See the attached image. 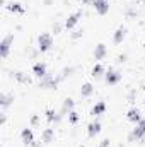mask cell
Returning <instances> with one entry per match:
<instances>
[{"instance_id":"6da1fadb","label":"cell","mask_w":145,"mask_h":147,"mask_svg":"<svg viewBox=\"0 0 145 147\" xmlns=\"http://www.w3.org/2000/svg\"><path fill=\"white\" fill-rule=\"evenodd\" d=\"M53 46V36L50 33H41L38 36V48L39 51H48Z\"/></svg>"},{"instance_id":"7a4b0ae2","label":"cell","mask_w":145,"mask_h":147,"mask_svg":"<svg viewBox=\"0 0 145 147\" xmlns=\"http://www.w3.org/2000/svg\"><path fill=\"white\" fill-rule=\"evenodd\" d=\"M60 80H62L60 75H58V77H51V75L48 74L46 77L39 79V87H43V89H56V86H58Z\"/></svg>"},{"instance_id":"3957f363","label":"cell","mask_w":145,"mask_h":147,"mask_svg":"<svg viewBox=\"0 0 145 147\" xmlns=\"http://www.w3.org/2000/svg\"><path fill=\"white\" fill-rule=\"evenodd\" d=\"M12 41H14V34H7V36L2 38V41H0V57L2 58H7V55L10 51Z\"/></svg>"},{"instance_id":"277c9868","label":"cell","mask_w":145,"mask_h":147,"mask_svg":"<svg viewBox=\"0 0 145 147\" xmlns=\"http://www.w3.org/2000/svg\"><path fill=\"white\" fill-rule=\"evenodd\" d=\"M119 80H121V72H118L113 67H109V70L106 72V84L113 86V84H118Z\"/></svg>"},{"instance_id":"5b68a950","label":"cell","mask_w":145,"mask_h":147,"mask_svg":"<svg viewBox=\"0 0 145 147\" xmlns=\"http://www.w3.org/2000/svg\"><path fill=\"white\" fill-rule=\"evenodd\" d=\"M92 7L96 9V12H97L99 16H104V14L109 12V0H96V2L92 3Z\"/></svg>"},{"instance_id":"8992f818","label":"cell","mask_w":145,"mask_h":147,"mask_svg":"<svg viewBox=\"0 0 145 147\" xmlns=\"http://www.w3.org/2000/svg\"><path fill=\"white\" fill-rule=\"evenodd\" d=\"M80 17H82V10H77V12H73L72 16H68V19L65 21V28H67V29H73V28L79 24Z\"/></svg>"},{"instance_id":"52a82bcc","label":"cell","mask_w":145,"mask_h":147,"mask_svg":"<svg viewBox=\"0 0 145 147\" xmlns=\"http://www.w3.org/2000/svg\"><path fill=\"white\" fill-rule=\"evenodd\" d=\"M33 74L36 75L38 79H43V77L48 75V69H46V65L43 62H38V63L33 65Z\"/></svg>"},{"instance_id":"ba28073f","label":"cell","mask_w":145,"mask_h":147,"mask_svg":"<svg viewBox=\"0 0 145 147\" xmlns=\"http://www.w3.org/2000/svg\"><path fill=\"white\" fill-rule=\"evenodd\" d=\"M99 132H101V123H99L97 120H94V121H91V123L87 125V135H89V137H96Z\"/></svg>"},{"instance_id":"9c48e42d","label":"cell","mask_w":145,"mask_h":147,"mask_svg":"<svg viewBox=\"0 0 145 147\" xmlns=\"http://www.w3.org/2000/svg\"><path fill=\"white\" fill-rule=\"evenodd\" d=\"M144 137H145V132L137 125V127L132 130V134L128 135V140H130V142H133V140H144Z\"/></svg>"},{"instance_id":"30bf717a","label":"cell","mask_w":145,"mask_h":147,"mask_svg":"<svg viewBox=\"0 0 145 147\" xmlns=\"http://www.w3.org/2000/svg\"><path fill=\"white\" fill-rule=\"evenodd\" d=\"M125 36H126V28H125V26H119V28L114 31V34H113V41H114L116 45H119V43H123Z\"/></svg>"},{"instance_id":"8fae6325","label":"cell","mask_w":145,"mask_h":147,"mask_svg":"<svg viewBox=\"0 0 145 147\" xmlns=\"http://www.w3.org/2000/svg\"><path fill=\"white\" fill-rule=\"evenodd\" d=\"M21 139L26 146H31V142H34V135H33V130L31 128H24L21 132Z\"/></svg>"},{"instance_id":"7c38bea8","label":"cell","mask_w":145,"mask_h":147,"mask_svg":"<svg viewBox=\"0 0 145 147\" xmlns=\"http://www.w3.org/2000/svg\"><path fill=\"white\" fill-rule=\"evenodd\" d=\"M106 53H108L106 45H104V43H99V45L96 46V50H94V58H96V60H103V58L106 57Z\"/></svg>"},{"instance_id":"4fadbf2b","label":"cell","mask_w":145,"mask_h":147,"mask_svg":"<svg viewBox=\"0 0 145 147\" xmlns=\"http://www.w3.org/2000/svg\"><path fill=\"white\" fill-rule=\"evenodd\" d=\"M126 118H128L130 121H133V123H138V121L142 120L140 110H138V108H132V110H128V113H126Z\"/></svg>"},{"instance_id":"5bb4252c","label":"cell","mask_w":145,"mask_h":147,"mask_svg":"<svg viewBox=\"0 0 145 147\" xmlns=\"http://www.w3.org/2000/svg\"><path fill=\"white\" fill-rule=\"evenodd\" d=\"M53 137H55L53 128H44V130H43V134H41V142L50 144V142H53Z\"/></svg>"},{"instance_id":"9a60e30c","label":"cell","mask_w":145,"mask_h":147,"mask_svg":"<svg viewBox=\"0 0 145 147\" xmlns=\"http://www.w3.org/2000/svg\"><path fill=\"white\" fill-rule=\"evenodd\" d=\"M46 120L50 121V123H58L60 120H62V115H58L55 110H46Z\"/></svg>"},{"instance_id":"2e32d148","label":"cell","mask_w":145,"mask_h":147,"mask_svg":"<svg viewBox=\"0 0 145 147\" xmlns=\"http://www.w3.org/2000/svg\"><path fill=\"white\" fill-rule=\"evenodd\" d=\"M12 101H14V96L12 94H5V92L0 94V106L2 108H9L12 105Z\"/></svg>"},{"instance_id":"e0dca14e","label":"cell","mask_w":145,"mask_h":147,"mask_svg":"<svg viewBox=\"0 0 145 147\" xmlns=\"http://www.w3.org/2000/svg\"><path fill=\"white\" fill-rule=\"evenodd\" d=\"M104 111H106V103H104V101H99V103H96V105L92 106V110H91V115L97 116V115H103Z\"/></svg>"},{"instance_id":"ac0fdd59","label":"cell","mask_w":145,"mask_h":147,"mask_svg":"<svg viewBox=\"0 0 145 147\" xmlns=\"http://www.w3.org/2000/svg\"><path fill=\"white\" fill-rule=\"evenodd\" d=\"M7 9H9L10 12H14V14H24V7H22L19 2H10V3H7Z\"/></svg>"},{"instance_id":"d6986e66","label":"cell","mask_w":145,"mask_h":147,"mask_svg":"<svg viewBox=\"0 0 145 147\" xmlns=\"http://www.w3.org/2000/svg\"><path fill=\"white\" fill-rule=\"evenodd\" d=\"M92 92H94V87H92L91 82H85V84L80 87V96H82V98H89Z\"/></svg>"},{"instance_id":"ffe728a7","label":"cell","mask_w":145,"mask_h":147,"mask_svg":"<svg viewBox=\"0 0 145 147\" xmlns=\"http://www.w3.org/2000/svg\"><path fill=\"white\" fill-rule=\"evenodd\" d=\"M73 105H75V101H73L72 98H67L63 101V106H62V115H67V113L73 111Z\"/></svg>"},{"instance_id":"44dd1931","label":"cell","mask_w":145,"mask_h":147,"mask_svg":"<svg viewBox=\"0 0 145 147\" xmlns=\"http://www.w3.org/2000/svg\"><path fill=\"white\" fill-rule=\"evenodd\" d=\"M14 77H15V80H19L21 84H31V79H29L24 72H15Z\"/></svg>"},{"instance_id":"7402d4cb","label":"cell","mask_w":145,"mask_h":147,"mask_svg":"<svg viewBox=\"0 0 145 147\" xmlns=\"http://www.w3.org/2000/svg\"><path fill=\"white\" fill-rule=\"evenodd\" d=\"M103 74H104V67H103L101 63H96V65L92 67V75H94V77H101Z\"/></svg>"},{"instance_id":"603a6c76","label":"cell","mask_w":145,"mask_h":147,"mask_svg":"<svg viewBox=\"0 0 145 147\" xmlns=\"http://www.w3.org/2000/svg\"><path fill=\"white\" fill-rule=\"evenodd\" d=\"M73 70H75L73 67H65V69L62 70V75H60V77H62V80H63V79H67V77H70V75L73 74Z\"/></svg>"},{"instance_id":"cb8c5ba5","label":"cell","mask_w":145,"mask_h":147,"mask_svg":"<svg viewBox=\"0 0 145 147\" xmlns=\"http://www.w3.org/2000/svg\"><path fill=\"white\" fill-rule=\"evenodd\" d=\"M68 121H70L72 125H75V123L79 121V115H77L75 111H70V113H68Z\"/></svg>"},{"instance_id":"d4e9b609","label":"cell","mask_w":145,"mask_h":147,"mask_svg":"<svg viewBox=\"0 0 145 147\" xmlns=\"http://www.w3.org/2000/svg\"><path fill=\"white\" fill-rule=\"evenodd\" d=\"M82 33H84L82 29H79V31H75V33L72 34V39H79V38L82 36Z\"/></svg>"},{"instance_id":"484cf974","label":"cell","mask_w":145,"mask_h":147,"mask_svg":"<svg viewBox=\"0 0 145 147\" xmlns=\"http://www.w3.org/2000/svg\"><path fill=\"white\" fill-rule=\"evenodd\" d=\"M60 29H62V26H60L58 22H56V24H53V33H55V34H58V33H60Z\"/></svg>"},{"instance_id":"4316f807","label":"cell","mask_w":145,"mask_h":147,"mask_svg":"<svg viewBox=\"0 0 145 147\" xmlns=\"http://www.w3.org/2000/svg\"><path fill=\"white\" fill-rule=\"evenodd\" d=\"M38 121H39V116L38 115H33L31 116V125H38Z\"/></svg>"},{"instance_id":"83f0119b","label":"cell","mask_w":145,"mask_h":147,"mask_svg":"<svg viewBox=\"0 0 145 147\" xmlns=\"http://www.w3.org/2000/svg\"><path fill=\"white\" fill-rule=\"evenodd\" d=\"M111 146V142H109V139H104L101 144H99V147H109Z\"/></svg>"},{"instance_id":"f1b7e54d","label":"cell","mask_w":145,"mask_h":147,"mask_svg":"<svg viewBox=\"0 0 145 147\" xmlns=\"http://www.w3.org/2000/svg\"><path fill=\"white\" fill-rule=\"evenodd\" d=\"M137 125H138V127H140V128H142V130L145 132V118H142V120H140V121H138Z\"/></svg>"},{"instance_id":"f546056e","label":"cell","mask_w":145,"mask_h":147,"mask_svg":"<svg viewBox=\"0 0 145 147\" xmlns=\"http://www.w3.org/2000/svg\"><path fill=\"white\" fill-rule=\"evenodd\" d=\"M118 62H119V63L126 62V55H119V57H118Z\"/></svg>"},{"instance_id":"4dcf8cb0","label":"cell","mask_w":145,"mask_h":147,"mask_svg":"<svg viewBox=\"0 0 145 147\" xmlns=\"http://www.w3.org/2000/svg\"><path fill=\"white\" fill-rule=\"evenodd\" d=\"M29 147H43V146H41V142H31Z\"/></svg>"},{"instance_id":"1f68e13d","label":"cell","mask_w":145,"mask_h":147,"mask_svg":"<svg viewBox=\"0 0 145 147\" xmlns=\"http://www.w3.org/2000/svg\"><path fill=\"white\" fill-rule=\"evenodd\" d=\"M133 98H135V91H132V92H130V96H128V99H130V101H133Z\"/></svg>"},{"instance_id":"d6a6232c","label":"cell","mask_w":145,"mask_h":147,"mask_svg":"<svg viewBox=\"0 0 145 147\" xmlns=\"http://www.w3.org/2000/svg\"><path fill=\"white\" fill-rule=\"evenodd\" d=\"M5 121H7V116H5V115H2V118H0V123H2V125H3V123H5Z\"/></svg>"},{"instance_id":"836d02e7","label":"cell","mask_w":145,"mask_h":147,"mask_svg":"<svg viewBox=\"0 0 145 147\" xmlns=\"http://www.w3.org/2000/svg\"><path fill=\"white\" fill-rule=\"evenodd\" d=\"M94 2H96V0H85V3H91V5H92Z\"/></svg>"},{"instance_id":"e575fe53","label":"cell","mask_w":145,"mask_h":147,"mask_svg":"<svg viewBox=\"0 0 145 147\" xmlns=\"http://www.w3.org/2000/svg\"><path fill=\"white\" fill-rule=\"evenodd\" d=\"M50 2H51V0H44V3H50Z\"/></svg>"},{"instance_id":"d590c367","label":"cell","mask_w":145,"mask_h":147,"mask_svg":"<svg viewBox=\"0 0 145 147\" xmlns=\"http://www.w3.org/2000/svg\"><path fill=\"white\" fill-rule=\"evenodd\" d=\"M79 2H85V0H79Z\"/></svg>"},{"instance_id":"8d00e7d4","label":"cell","mask_w":145,"mask_h":147,"mask_svg":"<svg viewBox=\"0 0 145 147\" xmlns=\"http://www.w3.org/2000/svg\"><path fill=\"white\" fill-rule=\"evenodd\" d=\"M144 105H145V98H144Z\"/></svg>"}]
</instances>
